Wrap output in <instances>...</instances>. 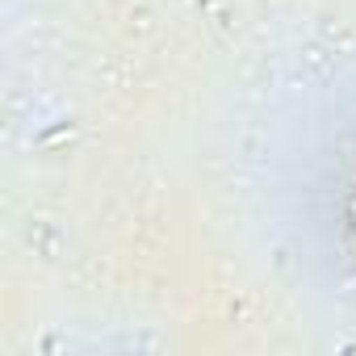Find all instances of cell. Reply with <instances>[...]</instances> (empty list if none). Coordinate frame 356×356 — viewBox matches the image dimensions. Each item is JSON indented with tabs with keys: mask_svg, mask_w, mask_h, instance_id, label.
Listing matches in <instances>:
<instances>
[{
	"mask_svg": "<svg viewBox=\"0 0 356 356\" xmlns=\"http://www.w3.org/2000/svg\"><path fill=\"white\" fill-rule=\"evenodd\" d=\"M352 218H356V202H352Z\"/></svg>",
	"mask_w": 356,
	"mask_h": 356,
	"instance_id": "obj_1",
	"label": "cell"
}]
</instances>
